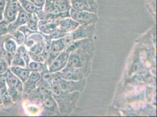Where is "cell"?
I'll list each match as a JSON object with an SVG mask.
<instances>
[{
    "label": "cell",
    "instance_id": "15",
    "mask_svg": "<svg viewBox=\"0 0 157 117\" xmlns=\"http://www.w3.org/2000/svg\"><path fill=\"white\" fill-rule=\"evenodd\" d=\"M5 76L7 87L16 89L23 94V83L21 81L20 78H18L15 74H13L10 69L6 72Z\"/></svg>",
    "mask_w": 157,
    "mask_h": 117
},
{
    "label": "cell",
    "instance_id": "25",
    "mask_svg": "<svg viewBox=\"0 0 157 117\" xmlns=\"http://www.w3.org/2000/svg\"><path fill=\"white\" fill-rule=\"evenodd\" d=\"M10 34L13 35V36L18 46L24 45V42H25V35H24V33L22 32L21 31H20L18 29H17L13 32L11 33Z\"/></svg>",
    "mask_w": 157,
    "mask_h": 117
},
{
    "label": "cell",
    "instance_id": "33",
    "mask_svg": "<svg viewBox=\"0 0 157 117\" xmlns=\"http://www.w3.org/2000/svg\"><path fill=\"white\" fill-rule=\"evenodd\" d=\"M2 109V100H1V98L0 97V110Z\"/></svg>",
    "mask_w": 157,
    "mask_h": 117
},
{
    "label": "cell",
    "instance_id": "10",
    "mask_svg": "<svg viewBox=\"0 0 157 117\" xmlns=\"http://www.w3.org/2000/svg\"><path fill=\"white\" fill-rule=\"evenodd\" d=\"M31 15V13H28L20 5L19 11L16 19L13 22L10 23L8 26V33L13 32L17 30L20 26L25 25Z\"/></svg>",
    "mask_w": 157,
    "mask_h": 117
},
{
    "label": "cell",
    "instance_id": "8",
    "mask_svg": "<svg viewBox=\"0 0 157 117\" xmlns=\"http://www.w3.org/2000/svg\"><path fill=\"white\" fill-rule=\"evenodd\" d=\"M95 31L94 24L80 25L73 31L69 33L72 40L92 38Z\"/></svg>",
    "mask_w": 157,
    "mask_h": 117
},
{
    "label": "cell",
    "instance_id": "13",
    "mask_svg": "<svg viewBox=\"0 0 157 117\" xmlns=\"http://www.w3.org/2000/svg\"><path fill=\"white\" fill-rule=\"evenodd\" d=\"M40 80V74L39 72H31L29 76L26 81L23 83L24 96H27L30 92L35 89Z\"/></svg>",
    "mask_w": 157,
    "mask_h": 117
},
{
    "label": "cell",
    "instance_id": "27",
    "mask_svg": "<svg viewBox=\"0 0 157 117\" xmlns=\"http://www.w3.org/2000/svg\"><path fill=\"white\" fill-rule=\"evenodd\" d=\"M10 65L7 61L0 56V74H5L9 69Z\"/></svg>",
    "mask_w": 157,
    "mask_h": 117
},
{
    "label": "cell",
    "instance_id": "31",
    "mask_svg": "<svg viewBox=\"0 0 157 117\" xmlns=\"http://www.w3.org/2000/svg\"><path fill=\"white\" fill-rule=\"evenodd\" d=\"M6 81V76H5V74H0V84Z\"/></svg>",
    "mask_w": 157,
    "mask_h": 117
},
{
    "label": "cell",
    "instance_id": "18",
    "mask_svg": "<svg viewBox=\"0 0 157 117\" xmlns=\"http://www.w3.org/2000/svg\"><path fill=\"white\" fill-rule=\"evenodd\" d=\"M58 28V23L47 22L42 20L38 22V31L45 35H49Z\"/></svg>",
    "mask_w": 157,
    "mask_h": 117
},
{
    "label": "cell",
    "instance_id": "30",
    "mask_svg": "<svg viewBox=\"0 0 157 117\" xmlns=\"http://www.w3.org/2000/svg\"><path fill=\"white\" fill-rule=\"evenodd\" d=\"M6 6V0H0V21L3 19V13Z\"/></svg>",
    "mask_w": 157,
    "mask_h": 117
},
{
    "label": "cell",
    "instance_id": "3",
    "mask_svg": "<svg viewBox=\"0 0 157 117\" xmlns=\"http://www.w3.org/2000/svg\"><path fill=\"white\" fill-rule=\"evenodd\" d=\"M52 80L59 84L63 91L67 92H82L86 84V79L80 80H67L62 78L56 73H52Z\"/></svg>",
    "mask_w": 157,
    "mask_h": 117
},
{
    "label": "cell",
    "instance_id": "9",
    "mask_svg": "<svg viewBox=\"0 0 157 117\" xmlns=\"http://www.w3.org/2000/svg\"><path fill=\"white\" fill-rule=\"evenodd\" d=\"M69 54L65 51L60 52L52 62L48 65V70L51 73L60 72L65 67Z\"/></svg>",
    "mask_w": 157,
    "mask_h": 117
},
{
    "label": "cell",
    "instance_id": "22",
    "mask_svg": "<svg viewBox=\"0 0 157 117\" xmlns=\"http://www.w3.org/2000/svg\"><path fill=\"white\" fill-rule=\"evenodd\" d=\"M27 68L31 72H36L40 73L43 70L45 69L46 68H48V65L46 64V62L40 63V62H38L32 61V62H29Z\"/></svg>",
    "mask_w": 157,
    "mask_h": 117
},
{
    "label": "cell",
    "instance_id": "7",
    "mask_svg": "<svg viewBox=\"0 0 157 117\" xmlns=\"http://www.w3.org/2000/svg\"><path fill=\"white\" fill-rule=\"evenodd\" d=\"M72 9L78 11L96 13L98 5L96 0H71Z\"/></svg>",
    "mask_w": 157,
    "mask_h": 117
},
{
    "label": "cell",
    "instance_id": "21",
    "mask_svg": "<svg viewBox=\"0 0 157 117\" xmlns=\"http://www.w3.org/2000/svg\"><path fill=\"white\" fill-rule=\"evenodd\" d=\"M39 18L36 13H33L29 20L28 21L25 25L31 31L38 32V22Z\"/></svg>",
    "mask_w": 157,
    "mask_h": 117
},
{
    "label": "cell",
    "instance_id": "16",
    "mask_svg": "<svg viewBox=\"0 0 157 117\" xmlns=\"http://www.w3.org/2000/svg\"><path fill=\"white\" fill-rule=\"evenodd\" d=\"M58 24V28L63 32L67 33L75 30L80 24L75 20L70 18H66L60 20Z\"/></svg>",
    "mask_w": 157,
    "mask_h": 117
},
{
    "label": "cell",
    "instance_id": "19",
    "mask_svg": "<svg viewBox=\"0 0 157 117\" xmlns=\"http://www.w3.org/2000/svg\"><path fill=\"white\" fill-rule=\"evenodd\" d=\"M9 69L13 74H15L18 78H20L21 81L23 83L26 81L27 78H28L31 73V72L26 67L11 66H10Z\"/></svg>",
    "mask_w": 157,
    "mask_h": 117
},
{
    "label": "cell",
    "instance_id": "5",
    "mask_svg": "<svg viewBox=\"0 0 157 117\" xmlns=\"http://www.w3.org/2000/svg\"><path fill=\"white\" fill-rule=\"evenodd\" d=\"M71 18L78 22L80 25L95 24L98 21V15L86 11H78L71 8L70 10Z\"/></svg>",
    "mask_w": 157,
    "mask_h": 117
},
{
    "label": "cell",
    "instance_id": "20",
    "mask_svg": "<svg viewBox=\"0 0 157 117\" xmlns=\"http://www.w3.org/2000/svg\"><path fill=\"white\" fill-rule=\"evenodd\" d=\"M54 2L59 13L70 11L72 8L71 0H54Z\"/></svg>",
    "mask_w": 157,
    "mask_h": 117
},
{
    "label": "cell",
    "instance_id": "2",
    "mask_svg": "<svg viewBox=\"0 0 157 117\" xmlns=\"http://www.w3.org/2000/svg\"><path fill=\"white\" fill-rule=\"evenodd\" d=\"M51 94L58 105L61 114L67 115L75 108L80 97V92H67L63 91L59 84L52 81L51 86Z\"/></svg>",
    "mask_w": 157,
    "mask_h": 117
},
{
    "label": "cell",
    "instance_id": "6",
    "mask_svg": "<svg viewBox=\"0 0 157 117\" xmlns=\"http://www.w3.org/2000/svg\"><path fill=\"white\" fill-rule=\"evenodd\" d=\"M42 103L43 107V115L51 116L57 115L60 113L58 105L53 97L51 92L44 96Z\"/></svg>",
    "mask_w": 157,
    "mask_h": 117
},
{
    "label": "cell",
    "instance_id": "29",
    "mask_svg": "<svg viewBox=\"0 0 157 117\" xmlns=\"http://www.w3.org/2000/svg\"><path fill=\"white\" fill-rule=\"evenodd\" d=\"M30 2H31L33 4H34L36 7L39 8L40 9H43L45 0H29Z\"/></svg>",
    "mask_w": 157,
    "mask_h": 117
},
{
    "label": "cell",
    "instance_id": "28",
    "mask_svg": "<svg viewBox=\"0 0 157 117\" xmlns=\"http://www.w3.org/2000/svg\"><path fill=\"white\" fill-rule=\"evenodd\" d=\"M29 56L31 60L35 62H40V63H45V58L42 55H36L34 54L33 53L29 52Z\"/></svg>",
    "mask_w": 157,
    "mask_h": 117
},
{
    "label": "cell",
    "instance_id": "11",
    "mask_svg": "<svg viewBox=\"0 0 157 117\" xmlns=\"http://www.w3.org/2000/svg\"><path fill=\"white\" fill-rule=\"evenodd\" d=\"M18 46L15 40L10 33L0 37V51L14 54L17 52Z\"/></svg>",
    "mask_w": 157,
    "mask_h": 117
},
{
    "label": "cell",
    "instance_id": "17",
    "mask_svg": "<svg viewBox=\"0 0 157 117\" xmlns=\"http://www.w3.org/2000/svg\"><path fill=\"white\" fill-rule=\"evenodd\" d=\"M18 2H19L21 7L28 13L31 14L36 13L38 16L39 20L42 18L44 15L43 9H40L36 7L29 0H18Z\"/></svg>",
    "mask_w": 157,
    "mask_h": 117
},
{
    "label": "cell",
    "instance_id": "14",
    "mask_svg": "<svg viewBox=\"0 0 157 117\" xmlns=\"http://www.w3.org/2000/svg\"><path fill=\"white\" fill-rule=\"evenodd\" d=\"M0 97L2 100V109L6 110L11 109L16 104L13 101L8 93L6 81L0 84Z\"/></svg>",
    "mask_w": 157,
    "mask_h": 117
},
{
    "label": "cell",
    "instance_id": "23",
    "mask_svg": "<svg viewBox=\"0 0 157 117\" xmlns=\"http://www.w3.org/2000/svg\"><path fill=\"white\" fill-rule=\"evenodd\" d=\"M17 52L20 54V56L24 60L26 64V67L27 68L29 62H31V58H30L29 52L26 49V47L24 46V45L18 46Z\"/></svg>",
    "mask_w": 157,
    "mask_h": 117
},
{
    "label": "cell",
    "instance_id": "32",
    "mask_svg": "<svg viewBox=\"0 0 157 117\" xmlns=\"http://www.w3.org/2000/svg\"><path fill=\"white\" fill-rule=\"evenodd\" d=\"M17 1H18V0H6V2H13Z\"/></svg>",
    "mask_w": 157,
    "mask_h": 117
},
{
    "label": "cell",
    "instance_id": "1",
    "mask_svg": "<svg viewBox=\"0 0 157 117\" xmlns=\"http://www.w3.org/2000/svg\"><path fill=\"white\" fill-rule=\"evenodd\" d=\"M94 46L91 38L82 39L81 44L69 53L67 65L68 68L90 67Z\"/></svg>",
    "mask_w": 157,
    "mask_h": 117
},
{
    "label": "cell",
    "instance_id": "24",
    "mask_svg": "<svg viewBox=\"0 0 157 117\" xmlns=\"http://www.w3.org/2000/svg\"><path fill=\"white\" fill-rule=\"evenodd\" d=\"M11 66L26 67V64L24 60L17 52H16L13 55V58L12 59V61L11 63Z\"/></svg>",
    "mask_w": 157,
    "mask_h": 117
},
{
    "label": "cell",
    "instance_id": "4",
    "mask_svg": "<svg viewBox=\"0 0 157 117\" xmlns=\"http://www.w3.org/2000/svg\"><path fill=\"white\" fill-rule=\"evenodd\" d=\"M90 72V67L83 68L65 67L60 72H56L62 78L67 80H80L86 78Z\"/></svg>",
    "mask_w": 157,
    "mask_h": 117
},
{
    "label": "cell",
    "instance_id": "12",
    "mask_svg": "<svg viewBox=\"0 0 157 117\" xmlns=\"http://www.w3.org/2000/svg\"><path fill=\"white\" fill-rule=\"evenodd\" d=\"M19 7L20 4L18 1L6 2V6L3 13V19L9 23L13 22L18 15Z\"/></svg>",
    "mask_w": 157,
    "mask_h": 117
},
{
    "label": "cell",
    "instance_id": "26",
    "mask_svg": "<svg viewBox=\"0 0 157 117\" xmlns=\"http://www.w3.org/2000/svg\"><path fill=\"white\" fill-rule=\"evenodd\" d=\"M10 24L4 19L0 21V37L8 33V26Z\"/></svg>",
    "mask_w": 157,
    "mask_h": 117
}]
</instances>
